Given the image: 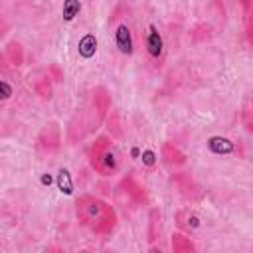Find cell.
<instances>
[{
    "mask_svg": "<svg viewBox=\"0 0 253 253\" xmlns=\"http://www.w3.org/2000/svg\"><path fill=\"white\" fill-rule=\"evenodd\" d=\"M30 85H32L34 93L40 99H43V101L51 99V95H53V79L47 73V69H36L34 73H30Z\"/></svg>",
    "mask_w": 253,
    "mask_h": 253,
    "instance_id": "10",
    "label": "cell"
},
{
    "mask_svg": "<svg viewBox=\"0 0 253 253\" xmlns=\"http://www.w3.org/2000/svg\"><path fill=\"white\" fill-rule=\"evenodd\" d=\"M176 223H178L180 229H184L186 233H190V231H194V229L200 225V219H198V215L192 213L190 210H180V211L176 213Z\"/></svg>",
    "mask_w": 253,
    "mask_h": 253,
    "instance_id": "14",
    "label": "cell"
},
{
    "mask_svg": "<svg viewBox=\"0 0 253 253\" xmlns=\"http://www.w3.org/2000/svg\"><path fill=\"white\" fill-rule=\"evenodd\" d=\"M117 194L128 204V208H142L148 204V192L146 188L130 174H126L125 178H121V182L117 184Z\"/></svg>",
    "mask_w": 253,
    "mask_h": 253,
    "instance_id": "7",
    "label": "cell"
},
{
    "mask_svg": "<svg viewBox=\"0 0 253 253\" xmlns=\"http://www.w3.org/2000/svg\"><path fill=\"white\" fill-rule=\"evenodd\" d=\"M6 59L14 65V67H20L24 63V47L20 42H10L8 47H6Z\"/></svg>",
    "mask_w": 253,
    "mask_h": 253,
    "instance_id": "15",
    "label": "cell"
},
{
    "mask_svg": "<svg viewBox=\"0 0 253 253\" xmlns=\"http://www.w3.org/2000/svg\"><path fill=\"white\" fill-rule=\"evenodd\" d=\"M109 111H111L109 89L103 85H95L93 89H89L65 125L67 144H79L85 138L93 136L107 121Z\"/></svg>",
    "mask_w": 253,
    "mask_h": 253,
    "instance_id": "1",
    "label": "cell"
},
{
    "mask_svg": "<svg viewBox=\"0 0 253 253\" xmlns=\"http://www.w3.org/2000/svg\"><path fill=\"white\" fill-rule=\"evenodd\" d=\"M8 28H10V24H8V20H6V16L0 12V38H4L6 36V32H8Z\"/></svg>",
    "mask_w": 253,
    "mask_h": 253,
    "instance_id": "17",
    "label": "cell"
},
{
    "mask_svg": "<svg viewBox=\"0 0 253 253\" xmlns=\"http://www.w3.org/2000/svg\"><path fill=\"white\" fill-rule=\"evenodd\" d=\"M20 95V75L16 73V67L6 59L4 53H0V109L10 105Z\"/></svg>",
    "mask_w": 253,
    "mask_h": 253,
    "instance_id": "6",
    "label": "cell"
},
{
    "mask_svg": "<svg viewBox=\"0 0 253 253\" xmlns=\"http://www.w3.org/2000/svg\"><path fill=\"white\" fill-rule=\"evenodd\" d=\"M87 160L91 170L97 172L99 176H115L121 172V166H123L121 152L115 146L113 138L107 134H101L93 140L87 152Z\"/></svg>",
    "mask_w": 253,
    "mask_h": 253,
    "instance_id": "3",
    "label": "cell"
},
{
    "mask_svg": "<svg viewBox=\"0 0 253 253\" xmlns=\"http://www.w3.org/2000/svg\"><path fill=\"white\" fill-rule=\"evenodd\" d=\"M170 247L174 253H190V251H196V243L190 239V235L186 233H174L170 237Z\"/></svg>",
    "mask_w": 253,
    "mask_h": 253,
    "instance_id": "13",
    "label": "cell"
},
{
    "mask_svg": "<svg viewBox=\"0 0 253 253\" xmlns=\"http://www.w3.org/2000/svg\"><path fill=\"white\" fill-rule=\"evenodd\" d=\"M241 121H243V125H245V128H247V132H251V125H253V121H251V101L249 99H245V103H243V109H241Z\"/></svg>",
    "mask_w": 253,
    "mask_h": 253,
    "instance_id": "16",
    "label": "cell"
},
{
    "mask_svg": "<svg viewBox=\"0 0 253 253\" xmlns=\"http://www.w3.org/2000/svg\"><path fill=\"white\" fill-rule=\"evenodd\" d=\"M160 233H162V211L158 208H152L148 211V231H146L148 241L150 243L156 241L160 237Z\"/></svg>",
    "mask_w": 253,
    "mask_h": 253,
    "instance_id": "12",
    "label": "cell"
},
{
    "mask_svg": "<svg viewBox=\"0 0 253 253\" xmlns=\"http://www.w3.org/2000/svg\"><path fill=\"white\" fill-rule=\"evenodd\" d=\"M59 148H61V128L55 121H49L43 125V128L36 138V152L42 156H51L59 152Z\"/></svg>",
    "mask_w": 253,
    "mask_h": 253,
    "instance_id": "8",
    "label": "cell"
},
{
    "mask_svg": "<svg viewBox=\"0 0 253 253\" xmlns=\"http://www.w3.org/2000/svg\"><path fill=\"white\" fill-rule=\"evenodd\" d=\"M160 158H162V162L166 164V166H170V168H180V166H184L186 164V154L174 144V142H162V146H160Z\"/></svg>",
    "mask_w": 253,
    "mask_h": 253,
    "instance_id": "11",
    "label": "cell"
},
{
    "mask_svg": "<svg viewBox=\"0 0 253 253\" xmlns=\"http://www.w3.org/2000/svg\"><path fill=\"white\" fill-rule=\"evenodd\" d=\"M109 26H111V32H113L117 51L125 57H132L134 47H136V34H134L130 8L125 6V4H117L115 10L109 16Z\"/></svg>",
    "mask_w": 253,
    "mask_h": 253,
    "instance_id": "4",
    "label": "cell"
},
{
    "mask_svg": "<svg viewBox=\"0 0 253 253\" xmlns=\"http://www.w3.org/2000/svg\"><path fill=\"white\" fill-rule=\"evenodd\" d=\"M170 182L174 184V188L178 190V194H180L182 198L190 200V202L202 200V196H204L202 190H200V186L196 184V180H194L188 172H176V174H172Z\"/></svg>",
    "mask_w": 253,
    "mask_h": 253,
    "instance_id": "9",
    "label": "cell"
},
{
    "mask_svg": "<svg viewBox=\"0 0 253 253\" xmlns=\"http://www.w3.org/2000/svg\"><path fill=\"white\" fill-rule=\"evenodd\" d=\"M75 217L93 235L107 237L115 231L119 215L117 210L99 196L83 194L75 200Z\"/></svg>",
    "mask_w": 253,
    "mask_h": 253,
    "instance_id": "2",
    "label": "cell"
},
{
    "mask_svg": "<svg viewBox=\"0 0 253 253\" xmlns=\"http://www.w3.org/2000/svg\"><path fill=\"white\" fill-rule=\"evenodd\" d=\"M142 49H144L146 65L154 71H160L166 61V40L154 22L146 24L142 32Z\"/></svg>",
    "mask_w": 253,
    "mask_h": 253,
    "instance_id": "5",
    "label": "cell"
}]
</instances>
